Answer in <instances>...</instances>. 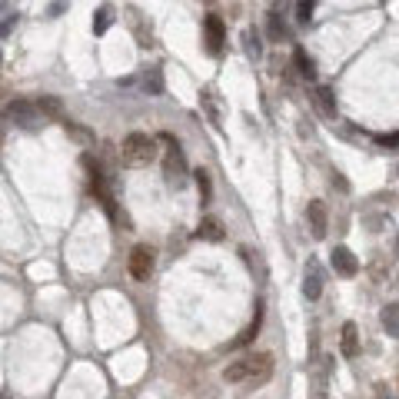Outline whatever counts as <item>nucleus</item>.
<instances>
[{
	"instance_id": "7ed1b4c3",
	"label": "nucleus",
	"mask_w": 399,
	"mask_h": 399,
	"mask_svg": "<svg viewBox=\"0 0 399 399\" xmlns=\"http://www.w3.org/2000/svg\"><path fill=\"white\" fill-rule=\"evenodd\" d=\"M160 140L170 147L166 157H164V177H166V183H170L173 190H180V187L187 183V160H183V150H180V143L170 137V133H164Z\"/></svg>"
},
{
	"instance_id": "5701e85b",
	"label": "nucleus",
	"mask_w": 399,
	"mask_h": 399,
	"mask_svg": "<svg viewBox=\"0 0 399 399\" xmlns=\"http://www.w3.org/2000/svg\"><path fill=\"white\" fill-rule=\"evenodd\" d=\"M313 10H317V3H313V0H303V3H296V17H300V20H310V17H313Z\"/></svg>"
},
{
	"instance_id": "aec40b11",
	"label": "nucleus",
	"mask_w": 399,
	"mask_h": 399,
	"mask_svg": "<svg viewBox=\"0 0 399 399\" xmlns=\"http://www.w3.org/2000/svg\"><path fill=\"white\" fill-rule=\"evenodd\" d=\"M270 37L280 41V37H286V24H283V17L280 10H270Z\"/></svg>"
},
{
	"instance_id": "4be33fe9",
	"label": "nucleus",
	"mask_w": 399,
	"mask_h": 399,
	"mask_svg": "<svg viewBox=\"0 0 399 399\" xmlns=\"http://www.w3.org/2000/svg\"><path fill=\"white\" fill-rule=\"evenodd\" d=\"M196 187H200V203H210V193H213V187H210L207 170H196Z\"/></svg>"
},
{
	"instance_id": "ddd939ff",
	"label": "nucleus",
	"mask_w": 399,
	"mask_h": 399,
	"mask_svg": "<svg viewBox=\"0 0 399 399\" xmlns=\"http://www.w3.org/2000/svg\"><path fill=\"white\" fill-rule=\"evenodd\" d=\"M200 240H210V243H220L223 240V226L217 217H207V220H200V230H196Z\"/></svg>"
},
{
	"instance_id": "4468645a",
	"label": "nucleus",
	"mask_w": 399,
	"mask_h": 399,
	"mask_svg": "<svg viewBox=\"0 0 399 399\" xmlns=\"http://www.w3.org/2000/svg\"><path fill=\"white\" fill-rule=\"evenodd\" d=\"M313 96H317L319 113H323V117H330V120H333V117H336V96H333L330 87H319V90H317Z\"/></svg>"
},
{
	"instance_id": "f3484780",
	"label": "nucleus",
	"mask_w": 399,
	"mask_h": 399,
	"mask_svg": "<svg viewBox=\"0 0 399 399\" xmlns=\"http://www.w3.org/2000/svg\"><path fill=\"white\" fill-rule=\"evenodd\" d=\"M383 326L389 336H399V306H386L383 310Z\"/></svg>"
},
{
	"instance_id": "a211bd4d",
	"label": "nucleus",
	"mask_w": 399,
	"mask_h": 399,
	"mask_svg": "<svg viewBox=\"0 0 399 399\" xmlns=\"http://www.w3.org/2000/svg\"><path fill=\"white\" fill-rule=\"evenodd\" d=\"M37 110L50 113V117H64V103H60L57 96H41V100H37Z\"/></svg>"
},
{
	"instance_id": "423d86ee",
	"label": "nucleus",
	"mask_w": 399,
	"mask_h": 399,
	"mask_svg": "<svg viewBox=\"0 0 399 399\" xmlns=\"http://www.w3.org/2000/svg\"><path fill=\"white\" fill-rule=\"evenodd\" d=\"M306 220H310V233L317 236V240L326 236L330 220H326V207H323V200H310V207H306Z\"/></svg>"
},
{
	"instance_id": "20e7f679",
	"label": "nucleus",
	"mask_w": 399,
	"mask_h": 399,
	"mask_svg": "<svg viewBox=\"0 0 399 399\" xmlns=\"http://www.w3.org/2000/svg\"><path fill=\"white\" fill-rule=\"evenodd\" d=\"M3 117L14 120L17 126H34L41 120V110H37V103H30V100H14V103H7Z\"/></svg>"
},
{
	"instance_id": "412c9836",
	"label": "nucleus",
	"mask_w": 399,
	"mask_h": 399,
	"mask_svg": "<svg viewBox=\"0 0 399 399\" xmlns=\"http://www.w3.org/2000/svg\"><path fill=\"white\" fill-rule=\"evenodd\" d=\"M110 20H113V10H110V7H100L96 17H94V30H96V34H103V30L110 27Z\"/></svg>"
},
{
	"instance_id": "f8f14e48",
	"label": "nucleus",
	"mask_w": 399,
	"mask_h": 399,
	"mask_svg": "<svg viewBox=\"0 0 399 399\" xmlns=\"http://www.w3.org/2000/svg\"><path fill=\"white\" fill-rule=\"evenodd\" d=\"M293 64H296V70H300V77H303V80H313V77H317V64H313V57L306 54L303 47H296V50H293Z\"/></svg>"
},
{
	"instance_id": "6e6552de",
	"label": "nucleus",
	"mask_w": 399,
	"mask_h": 399,
	"mask_svg": "<svg viewBox=\"0 0 399 399\" xmlns=\"http://www.w3.org/2000/svg\"><path fill=\"white\" fill-rule=\"evenodd\" d=\"M333 270L340 276H356L359 273V263L353 256V249L349 247H336L333 249Z\"/></svg>"
},
{
	"instance_id": "9d476101",
	"label": "nucleus",
	"mask_w": 399,
	"mask_h": 399,
	"mask_svg": "<svg viewBox=\"0 0 399 399\" xmlns=\"http://www.w3.org/2000/svg\"><path fill=\"white\" fill-rule=\"evenodd\" d=\"M340 349H343L346 359L359 356V330H356V323H346V326H343V336H340Z\"/></svg>"
},
{
	"instance_id": "b1692460",
	"label": "nucleus",
	"mask_w": 399,
	"mask_h": 399,
	"mask_svg": "<svg viewBox=\"0 0 399 399\" xmlns=\"http://www.w3.org/2000/svg\"><path fill=\"white\" fill-rule=\"evenodd\" d=\"M379 143H383V147H396V143H399V133H389V137H379Z\"/></svg>"
},
{
	"instance_id": "dca6fc26",
	"label": "nucleus",
	"mask_w": 399,
	"mask_h": 399,
	"mask_svg": "<svg viewBox=\"0 0 399 399\" xmlns=\"http://www.w3.org/2000/svg\"><path fill=\"white\" fill-rule=\"evenodd\" d=\"M200 100H203V107H207L210 120H213V124H220L223 110H220V103H217V96H213V90H203V94H200Z\"/></svg>"
},
{
	"instance_id": "2eb2a0df",
	"label": "nucleus",
	"mask_w": 399,
	"mask_h": 399,
	"mask_svg": "<svg viewBox=\"0 0 399 399\" xmlns=\"http://www.w3.org/2000/svg\"><path fill=\"white\" fill-rule=\"evenodd\" d=\"M260 319H263V310H256V317H253V323H249L247 330L240 333V336H236L233 343V349H240V346H247V343H253V340H256V333H260Z\"/></svg>"
},
{
	"instance_id": "f257e3e1",
	"label": "nucleus",
	"mask_w": 399,
	"mask_h": 399,
	"mask_svg": "<svg viewBox=\"0 0 399 399\" xmlns=\"http://www.w3.org/2000/svg\"><path fill=\"white\" fill-rule=\"evenodd\" d=\"M273 376V353H253V356H243L230 363L223 370V379L226 383H249V386H263Z\"/></svg>"
},
{
	"instance_id": "39448f33",
	"label": "nucleus",
	"mask_w": 399,
	"mask_h": 399,
	"mask_svg": "<svg viewBox=\"0 0 399 399\" xmlns=\"http://www.w3.org/2000/svg\"><path fill=\"white\" fill-rule=\"evenodd\" d=\"M150 273H153V249L133 247V253H130V276H133L137 283H143Z\"/></svg>"
},
{
	"instance_id": "f03ea898",
	"label": "nucleus",
	"mask_w": 399,
	"mask_h": 399,
	"mask_svg": "<svg viewBox=\"0 0 399 399\" xmlns=\"http://www.w3.org/2000/svg\"><path fill=\"white\" fill-rule=\"evenodd\" d=\"M120 157H124L126 166H147L157 160V140L147 137V133H130V137L120 143Z\"/></svg>"
},
{
	"instance_id": "1a4fd4ad",
	"label": "nucleus",
	"mask_w": 399,
	"mask_h": 399,
	"mask_svg": "<svg viewBox=\"0 0 399 399\" xmlns=\"http://www.w3.org/2000/svg\"><path fill=\"white\" fill-rule=\"evenodd\" d=\"M140 87L147 96H160L164 94V70L160 67H147V73L140 77Z\"/></svg>"
},
{
	"instance_id": "6ab92c4d",
	"label": "nucleus",
	"mask_w": 399,
	"mask_h": 399,
	"mask_svg": "<svg viewBox=\"0 0 399 399\" xmlns=\"http://www.w3.org/2000/svg\"><path fill=\"white\" fill-rule=\"evenodd\" d=\"M243 43H247V54L253 57V60H260V57H263L260 34H256V30H247V34H243Z\"/></svg>"
},
{
	"instance_id": "9b49d317",
	"label": "nucleus",
	"mask_w": 399,
	"mask_h": 399,
	"mask_svg": "<svg viewBox=\"0 0 399 399\" xmlns=\"http://www.w3.org/2000/svg\"><path fill=\"white\" fill-rule=\"evenodd\" d=\"M303 293L306 300H319V293H323V273H319L317 263H310V273L303 280Z\"/></svg>"
},
{
	"instance_id": "393cba45",
	"label": "nucleus",
	"mask_w": 399,
	"mask_h": 399,
	"mask_svg": "<svg viewBox=\"0 0 399 399\" xmlns=\"http://www.w3.org/2000/svg\"><path fill=\"white\" fill-rule=\"evenodd\" d=\"M0 10H3V3H0Z\"/></svg>"
},
{
	"instance_id": "0eeeda50",
	"label": "nucleus",
	"mask_w": 399,
	"mask_h": 399,
	"mask_svg": "<svg viewBox=\"0 0 399 399\" xmlns=\"http://www.w3.org/2000/svg\"><path fill=\"white\" fill-rule=\"evenodd\" d=\"M203 27H207V50L217 57L223 50V41H226V27H223V20L217 14H210Z\"/></svg>"
}]
</instances>
